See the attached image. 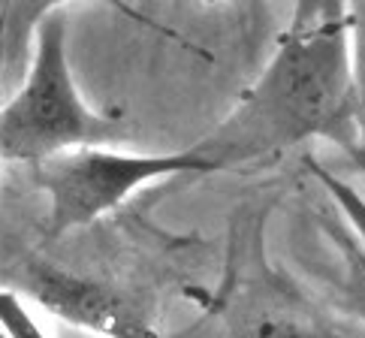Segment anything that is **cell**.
<instances>
[{"mask_svg": "<svg viewBox=\"0 0 365 338\" xmlns=\"http://www.w3.org/2000/svg\"><path fill=\"white\" fill-rule=\"evenodd\" d=\"M311 139L354 151L350 4H299L263 73L193 151L215 173L272 160Z\"/></svg>", "mask_w": 365, "mask_h": 338, "instance_id": "1", "label": "cell"}, {"mask_svg": "<svg viewBox=\"0 0 365 338\" xmlns=\"http://www.w3.org/2000/svg\"><path fill=\"white\" fill-rule=\"evenodd\" d=\"M9 290L28 296L46 314L97 338H163L148 305L115 284L63 269L46 257H24L4 272Z\"/></svg>", "mask_w": 365, "mask_h": 338, "instance_id": "5", "label": "cell"}, {"mask_svg": "<svg viewBox=\"0 0 365 338\" xmlns=\"http://www.w3.org/2000/svg\"><path fill=\"white\" fill-rule=\"evenodd\" d=\"M305 166L311 169V175H314L320 181V188L329 193V200L338 205V212L344 215V220L350 224V230L356 232L359 239V248L365 254V197L350 185V181H344L341 175L329 173L323 163H317L314 158H305Z\"/></svg>", "mask_w": 365, "mask_h": 338, "instance_id": "7", "label": "cell"}, {"mask_svg": "<svg viewBox=\"0 0 365 338\" xmlns=\"http://www.w3.org/2000/svg\"><path fill=\"white\" fill-rule=\"evenodd\" d=\"M0 338H9V335H6V332H4V329H0Z\"/></svg>", "mask_w": 365, "mask_h": 338, "instance_id": "8", "label": "cell"}, {"mask_svg": "<svg viewBox=\"0 0 365 338\" xmlns=\"http://www.w3.org/2000/svg\"><path fill=\"white\" fill-rule=\"evenodd\" d=\"M133 130L121 109H94L82 97L67 51V6L40 9L28 76L0 106V158L36 166L67 151L127 142Z\"/></svg>", "mask_w": 365, "mask_h": 338, "instance_id": "2", "label": "cell"}, {"mask_svg": "<svg viewBox=\"0 0 365 338\" xmlns=\"http://www.w3.org/2000/svg\"><path fill=\"white\" fill-rule=\"evenodd\" d=\"M208 311L224 323V338H354L269 260L263 212L232 224L224 281Z\"/></svg>", "mask_w": 365, "mask_h": 338, "instance_id": "3", "label": "cell"}, {"mask_svg": "<svg viewBox=\"0 0 365 338\" xmlns=\"http://www.w3.org/2000/svg\"><path fill=\"white\" fill-rule=\"evenodd\" d=\"M36 188L48 197L46 236L61 239L91 227L124 205L136 190L181 175H212L193 148L185 151H115L79 148L34 166Z\"/></svg>", "mask_w": 365, "mask_h": 338, "instance_id": "4", "label": "cell"}, {"mask_svg": "<svg viewBox=\"0 0 365 338\" xmlns=\"http://www.w3.org/2000/svg\"><path fill=\"white\" fill-rule=\"evenodd\" d=\"M350 58H354V124H356V142L354 151H350V160L365 173V4L350 6Z\"/></svg>", "mask_w": 365, "mask_h": 338, "instance_id": "6", "label": "cell"}]
</instances>
